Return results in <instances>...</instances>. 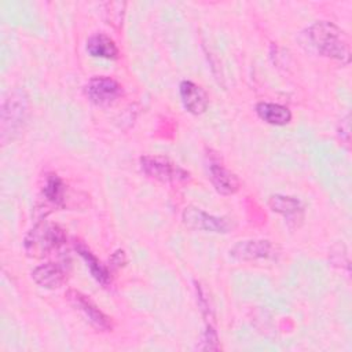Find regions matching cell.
Masks as SVG:
<instances>
[{"instance_id": "cell-1", "label": "cell", "mask_w": 352, "mask_h": 352, "mask_svg": "<svg viewBox=\"0 0 352 352\" xmlns=\"http://www.w3.org/2000/svg\"><path fill=\"white\" fill-rule=\"evenodd\" d=\"M308 40L311 45L323 56L348 63L351 59L349 40L344 30L329 21L315 22L308 29Z\"/></svg>"}, {"instance_id": "cell-2", "label": "cell", "mask_w": 352, "mask_h": 352, "mask_svg": "<svg viewBox=\"0 0 352 352\" xmlns=\"http://www.w3.org/2000/svg\"><path fill=\"white\" fill-rule=\"evenodd\" d=\"M66 242V234L62 227L50 221L37 223L25 236L23 246L32 257H45L59 249Z\"/></svg>"}, {"instance_id": "cell-3", "label": "cell", "mask_w": 352, "mask_h": 352, "mask_svg": "<svg viewBox=\"0 0 352 352\" xmlns=\"http://www.w3.org/2000/svg\"><path fill=\"white\" fill-rule=\"evenodd\" d=\"M140 168L148 177L166 184H184L191 180L190 172L162 155H143Z\"/></svg>"}, {"instance_id": "cell-4", "label": "cell", "mask_w": 352, "mask_h": 352, "mask_svg": "<svg viewBox=\"0 0 352 352\" xmlns=\"http://www.w3.org/2000/svg\"><path fill=\"white\" fill-rule=\"evenodd\" d=\"M182 219L188 228L205 232L226 234L234 228V223L231 219L209 214L195 206H187L182 213Z\"/></svg>"}, {"instance_id": "cell-5", "label": "cell", "mask_w": 352, "mask_h": 352, "mask_svg": "<svg viewBox=\"0 0 352 352\" xmlns=\"http://www.w3.org/2000/svg\"><path fill=\"white\" fill-rule=\"evenodd\" d=\"M26 113V96L22 91L12 92L3 103L1 107V139L7 136L12 139V135L19 131L25 120Z\"/></svg>"}, {"instance_id": "cell-6", "label": "cell", "mask_w": 352, "mask_h": 352, "mask_svg": "<svg viewBox=\"0 0 352 352\" xmlns=\"http://www.w3.org/2000/svg\"><path fill=\"white\" fill-rule=\"evenodd\" d=\"M84 92L89 102L106 107L113 104L122 95V87L111 77L95 76L85 84Z\"/></svg>"}, {"instance_id": "cell-7", "label": "cell", "mask_w": 352, "mask_h": 352, "mask_svg": "<svg viewBox=\"0 0 352 352\" xmlns=\"http://www.w3.org/2000/svg\"><path fill=\"white\" fill-rule=\"evenodd\" d=\"M69 302L80 311L84 318L99 331H110L113 329L111 319L85 294L78 290H69L66 293Z\"/></svg>"}, {"instance_id": "cell-8", "label": "cell", "mask_w": 352, "mask_h": 352, "mask_svg": "<svg viewBox=\"0 0 352 352\" xmlns=\"http://www.w3.org/2000/svg\"><path fill=\"white\" fill-rule=\"evenodd\" d=\"M209 162H208V170H209V179L216 188L217 192L221 195H231L235 194L239 190V179L235 173L228 170L220 157L217 154H209Z\"/></svg>"}, {"instance_id": "cell-9", "label": "cell", "mask_w": 352, "mask_h": 352, "mask_svg": "<svg viewBox=\"0 0 352 352\" xmlns=\"http://www.w3.org/2000/svg\"><path fill=\"white\" fill-rule=\"evenodd\" d=\"M179 91H180V98H182L183 106L188 113L198 116V114H202L208 109V104H209L208 94L198 84L184 80L180 82Z\"/></svg>"}, {"instance_id": "cell-10", "label": "cell", "mask_w": 352, "mask_h": 352, "mask_svg": "<svg viewBox=\"0 0 352 352\" xmlns=\"http://www.w3.org/2000/svg\"><path fill=\"white\" fill-rule=\"evenodd\" d=\"M272 245L265 239L241 241L230 249V254L236 260H256L272 256Z\"/></svg>"}, {"instance_id": "cell-11", "label": "cell", "mask_w": 352, "mask_h": 352, "mask_svg": "<svg viewBox=\"0 0 352 352\" xmlns=\"http://www.w3.org/2000/svg\"><path fill=\"white\" fill-rule=\"evenodd\" d=\"M66 270L58 263H45L32 271L33 280L45 289H58L66 280Z\"/></svg>"}, {"instance_id": "cell-12", "label": "cell", "mask_w": 352, "mask_h": 352, "mask_svg": "<svg viewBox=\"0 0 352 352\" xmlns=\"http://www.w3.org/2000/svg\"><path fill=\"white\" fill-rule=\"evenodd\" d=\"M268 205L274 212L285 216L289 224L293 223L294 226H298L297 223L304 219V208L301 202L294 197L280 194L271 195L268 199Z\"/></svg>"}, {"instance_id": "cell-13", "label": "cell", "mask_w": 352, "mask_h": 352, "mask_svg": "<svg viewBox=\"0 0 352 352\" xmlns=\"http://www.w3.org/2000/svg\"><path fill=\"white\" fill-rule=\"evenodd\" d=\"M66 184L65 182L55 173H50L45 177V183L41 190V197L45 204L52 208H65L66 206Z\"/></svg>"}, {"instance_id": "cell-14", "label": "cell", "mask_w": 352, "mask_h": 352, "mask_svg": "<svg viewBox=\"0 0 352 352\" xmlns=\"http://www.w3.org/2000/svg\"><path fill=\"white\" fill-rule=\"evenodd\" d=\"M257 116L271 125H286L292 120V111L279 103L260 102L256 104Z\"/></svg>"}, {"instance_id": "cell-15", "label": "cell", "mask_w": 352, "mask_h": 352, "mask_svg": "<svg viewBox=\"0 0 352 352\" xmlns=\"http://www.w3.org/2000/svg\"><path fill=\"white\" fill-rule=\"evenodd\" d=\"M76 250L81 256V258L85 261L87 268L89 270L91 275L103 286H107L111 282V275L110 271L106 265H103L96 256L84 245V243H76Z\"/></svg>"}, {"instance_id": "cell-16", "label": "cell", "mask_w": 352, "mask_h": 352, "mask_svg": "<svg viewBox=\"0 0 352 352\" xmlns=\"http://www.w3.org/2000/svg\"><path fill=\"white\" fill-rule=\"evenodd\" d=\"M87 51L94 58L116 59L118 55V48L116 43L103 33L92 34L87 40Z\"/></svg>"}, {"instance_id": "cell-17", "label": "cell", "mask_w": 352, "mask_h": 352, "mask_svg": "<svg viewBox=\"0 0 352 352\" xmlns=\"http://www.w3.org/2000/svg\"><path fill=\"white\" fill-rule=\"evenodd\" d=\"M106 7H109V11H106V14H109L110 16L107 18V23L110 25H114V26H120L121 25V21H122V15H124V7H125V3L121 4V7L118 10H113V3H107Z\"/></svg>"}, {"instance_id": "cell-18", "label": "cell", "mask_w": 352, "mask_h": 352, "mask_svg": "<svg viewBox=\"0 0 352 352\" xmlns=\"http://www.w3.org/2000/svg\"><path fill=\"white\" fill-rule=\"evenodd\" d=\"M113 263L116 264V265H121L122 263H125V253H124V250H117L114 254H113Z\"/></svg>"}]
</instances>
